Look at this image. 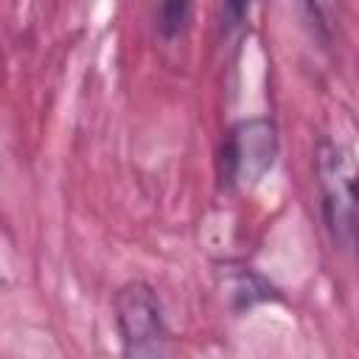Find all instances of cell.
I'll return each mask as SVG.
<instances>
[{"instance_id": "1", "label": "cell", "mask_w": 359, "mask_h": 359, "mask_svg": "<svg viewBox=\"0 0 359 359\" xmlns=\"http://www.w3.org/2000/svg\"><path fill=\"white\" fill-rule=\"evenodd\" d=\"M317 188L323 216L337 241L359 238V165L353 154L331 140H320L314 151Z\"/></svg>"}, {"instance_id": "2", "label": "cell", "mask_w": 359, "mask_h": 359, "mask_svg": "<svg viewBox=\"0 0 359 359\" xmlns=\"http://www.w3.org/2000/svg\"><path fill=\"white\" fill-rule=\"evenodd\" d=\"M115 325L126 356H165L168 328L160 300L143 280H129L115 294Z\"/></svg>"}, {"instance_id": "3", "label": "cell", "mask_w": 359, "mask_h": 359, "mask_svg": "<svg viewBox=\"0 0 359 359\" xmlns=\"http://www.w3.org/2000/svg\"><path fill=\"white\" fill-rule=\"evenodd\" d=\"M278 154V129L269 118H250L230 129L224 143V177L230 185L250 188L272 165Z\"/></svg>"}, {"instance_id": "4", "label": "cell", "mask_w": 359, "mask_h": 359, "mask_svg": "<svg viewBox=\"0 0 359 359\" xmlns=\"http://www.w3.org/2000/svg\"><path fill=\"white\" fill-rule=\"evenodd\" d=\"M227 289H230L233 297H238V306H252L255 300H266L269 292H272V289H269L261 278H255L252 272H238Z\"/></svg>"}, {"instance_id": "5", "label": "cell", "mask_w": 359, "mask_h": 359, "mask_svg": "<svg viewBox=\"0 0 359 359\" xmlns=\"http://www.w3.org/2000/svg\"><path fill=\"white\" fill-rule=\"evenodd\" d=\"M306 8L311 14L317 31L328 39L331 28H334V20H337V0H306Z\"/></svg>"}, {"instance_id": "6", "label": "cell", "mask_w": 359, "mask_h": 359, "mask_svg": "<svg viewBox=\"0 0 359 359\" xmlns=\"http://www.w3.org/2000/svg\"><path fill=\"white\" fill-rule=\"evenodd\" d=\"M250 3H252V0H227V3H224V6H227V17H230L233 25L244 20V14L250 11Z\"/></svg>"}]
</instances>
